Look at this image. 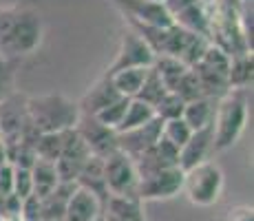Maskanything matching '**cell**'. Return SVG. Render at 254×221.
Here are the masks:
<instances>
[{"mask_svg": "<svg viewBox=\"0 0 254 221\" xmlns=\"http://www.w3.org/2000/svg\"><path fill=\"white\" fill-rule=\"evenodd\" d=\"M42 16L31 7L0 9V56L22 60L31 56L42 42Z\"/></svg>", "mask_w": 254, "mask_h": 221, "instance_id": "1", "label": "cell"}, {"mask_svg": "<svg viewBox=\"0 0 254 221\" xmlns=\"http://www.w3.org/2000/svg\"><path fill=\"white\" fill-rule=\"evenodd\" d=\"M24 113L31 129L40 133L73 131L80 120V109L64 95H36L24 100Z\"/></svg>", "mask_w": 254, "mask_h": 221, "instance_id": "2", "label": "cell"}, {"mask_svg": "<svg viewBox=\"0 0 254 221\" xmlns=\"http://www.w3.org/2000/svg\"><path fill=\"white\" fill-rule=\"evenodd\" d=\"M248 91H228L217 100L212 117V153H226L239 142L248 124Z\"/></svg>", "mask_w": 254, "mask_h": 221, "instance_id": "3", "label": "cell"}, {"mask_svg": "<svg viewBox=\"0 0 254 221\" xmlns=\"http://www.w3.org/2000/svg\"><path fill=\"white\" fill-rule=\"evenodd\" d=\"M182 193L194 206H201V208L214 206L223 195V170L212 159L184 170Z\"/></svg>", "mask_w": 254, "mask_h": 221, "instance_id": "4", "label": "cell"}, {"mask_svg": "<svg viewBox=\"0 0 254 221\" xmlns=\"http://www.w3.org/2000/svg\"><path fill=\"white\" fill-rule=\"evenodd\" d=\"M104 181L109 197H137V170L133 159L120 150L104 157Z\"/></svg>", "mask_w": 254, "mask_h": 221, "instance_id": "5", "label": "cell"}, {"mask_svg": "<svg viewBox=\"0 0 254 221\" xmlns=\"http://www.w3.org/2000/svg\"><path fill=\"white\" fill-rule=\"evenodd\" d=\"M153 62H155V53L148 49V44L141 40L133 29L126 27L122 31V40H120V49L115 53V60L106 67L104 75H113V73L124 71V69H139V67L148 69L153 67Z\"/></svg>", "mask_w": 254, "mask_h": 221, "instance_id": "6", "label": "cell"}, {"mask_svg": "<svg viewBox=\"0 0 254 221\" xmlns=\"http://www.w3.org/2000/svg\"><path fill=\"white\" fill-rule=\"evenodd\" d=\"M184 186V170L179 166L164 168L159 173H153L148 177H141L137 184V199L144 201H162L173 199L182 193Z\"/></svg>", "mask_w": 254, "mask_h": 221, "instance_id": "7", "label": "cell"}, {"mask_svg": "<svg viewBox=\"0 0 254 221\" xmlns=\"http://www.w3.org/2000/svg\"><path fill=\"white\" fill-rule=\"evenodd\" d=\"M73 131H75L77 137L84 142V146L89 148L91 155L104 159V157L113 155L117 150V133L113 129H109V126L100 124L95 117L80 115V120H77V124Z\"/></svg>", "mask_w": 254, "mask_h": 221, "instance_id": "8", "label": "cell"}, {"mask_svg": "<svg viewBox=\"0 0 254 221\" xmlns=\"http://www.w3.org/2000/svg\"><path fill=\"white\" fill-rule=\"evenodd\" d=\"M89 157H91L89 148H86L84 142L77 137V133L75 131L66 133L64 148H62V153L56 161V170H58L60 184H75L82 168H84V164L89 161Z\"/></svg>", "mask_w": 254, "mask_h": 221, "instance_id": "9", "label": "cell"}, {"mask_svg": "<svg viewBox=\"0 0 254 221\" xmlns=\"http://www.w3.org/2000/svg\"><path fill=\"white\" fill-rule=\"evenodd\" d=\"M162 120H150L148 124L139 126V129L126 131V133H117V150L124 155H128L130 159H137L141 153L155 146L162 137Z\"/></svg>", "mask_w": 254, "mask_h": 221, "instance_id": "10", "label": "cell"}, {"mask_svg": "<svg viewBox=\"0 0 254 221\" xmlns=\"http://www.w3.org/2000/svg\"><path fill=\"white\" fill-rule=\"evenodd\" d=\"M124 20H135L141 24H153V27H170L173 18L164 9V4L150 2V0H111Z\"/></svg>", "mask_w": 254, "mask_h": 221, "instance_id": "11", "label": "cell"}, {"mask_svg": "<svg viewBox=\"0 0 254 221\" xmlns=\"http://www.w3.org/2000/svg\"><path fill=\"white\" fill-rule=\"evenodd\" d=\"M133 164H135V170H137V177L141 179V177L159 173V170H164V168L179 166V150L159 137L157 144L150 146V148L146 150V153H141L137 159H133Z\"/></svg>", "mask_w": 254, "mask_h": 221, "instance_id": "12", "label": "cell"}, {"mask_svg": "<svg viewBox=\"0 0 254 221\" xmlns=\"http://www.w3.org/2000/svg\"><path fill=\"white\" fill-rule=\"evenodd\" d=\"M212 126H206L201 131H192L190 140L186 142L179 150V168L190 170L194 166L203 164L212 157Z\"/></svg>", "mask_w": 254, "mask_h": 221, "instance_id": "13", "label": "cell"}, {"mask_svg": "<svg viewBox=\"0 0 254 221\" xmlns=\"http://www.w3.org/2000/svg\"><path fill=\"white\" fill-rule=\"evenodd\" d=\"M104 215V204L91 193L75 184L64 210V221H97Z\"/></svg>", "mask_w": 254, "mask_h": 221, "instance_id": "14", "label": "cell"}, {"mask_svg": "<svg viewBox=\"0 0 254 221\" xmlns=\"http://www.w3.org/2000/svg\"><path fill=\"white\" fill-rule=\"evenodd\" d=\"M117 97V91L113 88V84H111V77L102 75L100 80L93 84L89 91L82 95V100L77 102V109H80L82 115H97L102 109H106V106L111 104V102H115Z\"/></svg>", "mask_w": 254, "mask_h": 221, "instance_id": "15", "label": "cell"}, {"mask_svg": "<svg viewBox=\"0 0 254 221\" xmlns=\"http://www.w3.org/2000/svg\"><path fill=\"white\" fill-rule=\"evenodd\" d=\"M75 184L91 190V193L106 206V201H109V190H106V181H104V159H102V157H95V155L89 157V161L84 164V168H82Z\"/></svg>", "mask_w": 254, "mask_h": 221, "instance_id": "16", "label": "cell"}, {"mask_svg": "<svg viewBox=\"0 0 254 221\" xmlns=\"http://www.w3.org/2000/svg\"><path fill=\"white\" fill-rule=\"evenodd\" d=\"M75 184H58L56 190L40 199V221H64V210Z\"/></svg>", "mask_w": 254, "mask_h": 221, "instance_id": "17", "label": "cell"}, {"mask_svg": "<svg viewBox=\"0 0 254 221\" xmlns=\"http://www.w3.org/2000/svg\"><path fill=\"white\" fill-rule=\"evenodd\" d=\"M252 51L230 58V67H228V86H230V91H252Z\"/></svg>", "mask_w": 254, "mask_h": 221, "instance_id": "18", "label": "cell"}, {"mask_svg": "<svg viewBox=\"0 0 254 221\" xmlns=\"http://www.w3.org/2000/svg\"><path fill=\"white\" fill-rule=\"evenodd\" d=\"M214 106H217V100H210V97H199V100L186 102L182 120L190 126V131H201L206 126H212Z\"/></svg>", "mask_w": 254, "mask_h": 221, "instance_id": "19", "label": "cell"}, {"mask_svg": "<svg viewBox=\"0 0 254 221\" xmlns=\"http://www.w3.org/2000/svg\"><path fill=\"white\" fill-rule=\"evenodd\" d=\"M148 69H144V67L124 69V71H117V73H113V75H106V77H111V84H113V88L117 91V95L126 97V100H133V97H137L141 82H144Z\"/></svg>", "mask_w": 254, "mask_h": 221, "instance_id": "20", "label": "cell"}, {"mask_svg": "<svg viewBox=\"0 0 254 221\" xmlns=\"http://www.w3.org/2000/svg\"><path fill=\"white\" fill-rule=\"evenodd\" d=\"M31 181H33V195H36L38 199L47 197V195L51 193V190H56V186L60 184L56 164L36 159V164L31 166Z\"/></svg>", "mask_w": 254, "mask_h": 221, "instance_id": "21", "label": "cell"}, {"mask_svg": "<svg viewBox=\"0 0 254 221\" xmlns=\"http://www.w3.org/2000/svg\"><path fill=\"white\" fill-rule=\"evenodd\" d=\"M150 120H155L153 106L144 104V102H139V100H130L128 106H126L124 117H122V122H120V126H117L115 133H126V131L139 129V126L148 124Z\"/></svg>", "mask_w": 254, "mask_h": 221, "instance_id": "22", "label": "cell"}, {"mask_svg": "<svg viewBox=\"0 0 254 221\" xmlns=\"http://www.w3.org/2000/svg\"><path fill=\"white\" fill-rule=\"evenodd\" d=\"M104 213L115 215L124 221H146L141 201L137 197H109L104 206Z\"/></svg>", "mask_w": 254, "mask_h": 221, "instance_id": "23", "label": "cell"}, {"mask_svg": "<svg viewBox=\"0 0 254 221\" xmlns=\"http://www.w3.org/2000/svg\"><path fill=\"white\" fill-rule=\"evenodd\" d=\"M153 69H155V73L162 77L164 86L168 88V91H175L177 82L182 80L184 73L188 71V67H186L184 62H179L177 58H170V56H157L153 62Z\"/></svg>", "mask_w": 254, "mask_h": 221, "instance_id": "24", "label": "cell"}, {"mask_svg": "<svg viewBox=\"0 0 254 221\" xmlns=\"http://www.w3.org/2000/svg\"><path fill=\"white\" fill-rule=\"evenodd\" d=\"M66 133H40L36 140V157L42 161H51L56 164L58 157H60L62 148H64V142H66Z\"/></svg>", "mask_w": 254, "mask_h": 221, "instance_id": "25", "label": "cell"}, {"mask_svg": "<svg viewBox=\"0 0 254 221\" xmlns=\"http://www.w3.org/2000/svg\"><path fill=\"white\" fill-rule=\"evenodd\" d=\"M166 93H168V88L164 86L162 77H159L157 73H155V69L150 67L148 73H146V77H144V82H141V88H139L137 97H133V100H139V102H144V104H148V106H155L166 95Z\"/></svg>", "mask_w": 254, "mask_h": 221, "instance_id": "26", "label": "cell"}, {"mask_svg": "<svg viewBox=\"0 0 254 221\" xmlns=\"http://www.w3.org/2000/svg\"><path fill=\"white\" fill-rule=\"evenodd\" d=\"M20 60H9L0 56V104L16 95V73Z\"/></svg>", "mask_w": 254, "mask_h": 221, "instance_id": "27", "label": "cell"}, {"mask_svg": "<svg viewBox=\"0 0 254 221\" xmlns=\"http://www.w3.org/2000/svg\"><path fill=\"white\" fill-rule=\"evenodd\" d=\"M184 106H186V102L182 97H179L177 93L168 91L162 100L153 106V111H155V117H157V120L168 122V120H179L184 113Z\"/></svg>", "mask_w": 254, "mask_h": 221, "instance_id": "28", "label": "cell"}, {"mask_svg": "<svg viewBox=\"0 0 254 221\" xmlns=\"http://www.w3.org/2000/svg\"><path fill=\"white\" fill-rule=\"evenodd\" d=\"M192 131L186 122L179 117V120H168L162 124V140H166L170 146H175L177 150H182V146L190 140Z\"/></svg>", "mask_w": 254, "mask_h": 221, "instance_id": "29", "label": "cell"}, {"mask_svg": "<svg viewBox=\"0 0 254 221\" xmlns=\"http://www.w3.org/2000/svg\"><path fill=\"white\" fill-rule=\"evenodd\" d=\"M173 93H177L184 102H192V100H199V97H206L203 95L201 82H199L197 73H194L192 69H188V71L184 73V77L177 82V86H175Z\"/></svg>", "mask_w": 254, "mask_h": 221, "instance_id": "30", "label": "cell"}, {"mask_svg": "<svg viewBox=\"0 0 254 221\" xmlns=\"http://www.w3.org/2000/svg\"><path fill=\"white\" fill-rule=\"evenodd\" d=\"M128 102L130 100H126V97H117L115 102H111L106 109H102L97 115H93V117H95L100 124H104V126H109V129L117 131V126H120L122 117H124V113H126V106H128Z\"/></svg>", "mask_w": 254, "mask_h": 221, "instance_id": "31", "label": "cell"}, {"mask_svg": "<svg viewBox=\"0 0 254 221\" xmlns=\"http://www.w3.org/2000/svg\"><path fill=\"white\" fill-rule=\"evenodd\" d=\"M11 195H16L20 201L27 199L29 195H33V181H31V170L29 168H18V166H13Z\"/></svg>", "mask_w": 254, "mask_h": 221, "instance_id": "32", "label": "cell"}, {"mask_svg": "<svg viewBox=\"0 0 254 221\" xmlns=\"http://www.w3.org/2000/svg\"><path fill=\"white\" fill-rule=\"evenodd\" d=\"M226 221H254V210L252 206H237L228 213Z\"/></svg>", "mask_w": 254, "mask_h": 221, "instance_id": "33", "label": "cell"}, {"mask_svg": "<svg viewBox=\"0 0 254 221\" xmlns=\"http://www.w3.org/2000/svg\"><path fill=\"white\" fill-rule=\"evenodd\" d=\"M197 0H164V9L170 13V18H175L179 11L188 9L190 4H194Z\"/></svg>", "mask_w": 254, "mask_h": 221, "instance_id": "34", "label": "cell"}, {"mask_svg": "<svg viewBox=\"0 0 254 221\" xmlns=\"http://www.w3.org/2000/svg\"><path fill=\"white\" fill-rule=\"evenodd\" d=\"M0 221H24V219H22L20 213H16V215H7V217H2Z\"/></svg>", "mask_w": 254, "mask_h": 221, "instance_id": "35", "label": "cell"}, {"mask_svg": "<svg viewBox=\"0 0 254 221\" xmlns=\"http://www.w3.org/2000/svg\"><path fill=\"white\" fill-rule=\"evenodd\" d=\"M102 219H104V221H124V219L115 217V215H109V213H104V215H102Z\"/></svg>", "mask_w": 254, "mask_h": 221, "instance_id": "36", "label": "cell"}, {"mask_svg": "<svg viewBox=\"0 0 254 221\" xmlns=\"http://www.w3.org/2000/svg\"><path fill=\"white\" fill-rule=\"evenodd\" d=\"M150 2H159V4H164V0H150Z\"/></svg>", "mask_w": 254, "mask_h": 221, "instance_id": "37", "label": "cell"}, {"mask_svg": "<svg viewBox=\"0 0 254 221\" xmlns=\"http://www.w3.org/2000/svg\"><path fill=\"white\" fill-rule=\"evenodd\" d=\"M97 221H104V219H102V217H100V219H97Z\"/></svg>", "mask_w": 254, "mask_h": 221, "instance_id": "38", "label": "cell"}]
</instances>
